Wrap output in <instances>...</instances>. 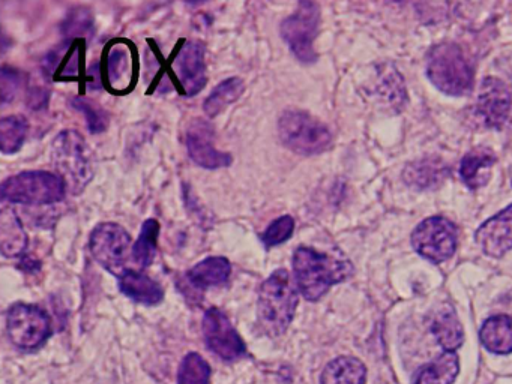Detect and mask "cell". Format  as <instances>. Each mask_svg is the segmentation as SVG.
Returning <instances> with one entry per match:
<instances>
[{
  "label": "cell",
  "instance_id": "20",
  "mask_svg": "<svg viewBox=\"0 0 512 384\" xmlns=\"http://www.w3.org/2000/svg\"><path fill=\"white\" fill-rule=\"evenodd\" d=\"M431 332L445 351H457L463 345L464 330L451 305H443L434 315Z\"/></svg>",
  "mask_w": 512,
  "mask_h": 384
},
{
  "label": "cell",
  "instance_id": "30",
  "mask_svg": "<svg viewBox=\"0 0 512 384\" xmlns=\"http://www.w3.org/2000/svg\"><path fill=\"white\" fill-rule=\"evenodd\" d=\"M128 71V56L125 48L115 47L110 51L107 59V77L113 87L118 86L119 81L125 77Z\"/></svg>",
  "mask_w": 512,
  "mask_h": 384
},
{
  "label": "cell",
  "instance_id": "27",
  "mask_svg": "<svg viewBox=\"0 0 512 384\" xmlns=\"http://www.w3.org/2000/svg\"><path fill=\"white\" fill-rule=\"evenodd\" d=\"M211 366L199 353H188L179 368L178 384H209Z\"/></svg>",
  "mask_w": 512,
  "mask_h": 384
},
{
  "label": "cell",
  "instance_id": "23",
  "mask_svg": "<svg viewBox=\"0 0 512 384\" xmlns=\"http://www.w3.org/2000/svg\"><path fill=\"white\" fill-rule=\"evenodd\" d=\"M460 372V359L455 351H445L422 366L415 377V384H452Z\"/></svg>",
  "mask_w": 512,
  "mask_h": 384
},
{
  "label": "cell",
  "instance_id": "8",
  "mask_svg": "<svg viewBox=\"0 0 512 384\" xmlns=\"http://www.w3.org/2000/svg\"><path fill=\"white\" fill-rule=\"evenodd\" d=\"M7 332L20 350H37L52 335V320L40 306L14 303L7 312Z\"/></svg>",
  "mask_w": 512,
  "mask_h": 384
},
{
  "label": "cell",
  "instance_id": "17",
  "mask_svg": "<svg viewBox=\"0 0 512 384\" xmlns=\"http://www.w3.org/2000/svg\"><path fill=\"white\" fill-rule=\"evenodd\" d=\"M28 248V234L23 228L17 213L11 207L0 210V249L7 258H16L25 254Z\"/></svg>",
  "mask_w": 512,
  "mask_h": 384
},
{
  "label": "cell",
  "instance_id": "9",
  "mask_svg": "<svg viewBox=\"0 0 512 384\" xmlns=\"http://www.w3.org/2000/svg\"><path fill=\"white\" fill-rule=\"evenodd\" d=\"M320 8L316 2H301L289 17L281 23V38L289 45L299 62L314 63L317 53L314 41L319 33Z\"/></svg>",
  "mask_w": 512,
  "mask_h": 384
},
{
  "label": "cell",
  "instance_id": "10",
  "mask_svg": "<svg viewBox=\"0 0 512 384\" xmlns=\"http://www.w3.org/2000/svg\"><path fill=\"white\" fill-rule=\"evenodd\" d=\"M412 245L421 257L431 263H443L457 249V228L442 216L425 219L413 231Z\"/></svg>",
  "mask_w": 512,
  "mask_h": 384
},
{
  "label": "cell",
  "instance_id": "18",
  "mask_svg": "<svg viewBox=\"0 0 512 384\" xmlns=\"http://www.w3.org/2000/svg\"><path fill=\"white\" fill-rule=\"evenodd\" d=\"M232 275V264L226 257H208L188 270L187 278L191 285L200 290L220 287Z\"/></svg>",
  "mask_w": 512,
  "mask_h": 384
},
{
  "label": "cell",
  "instance_id": "16",
  "mask_svg": "<svg viewBox=\"0 0 512 384\" xmlns=\"http://www.w3.org/2000/svg\"><path fill=\"white\" fill-rule=\"evenodd\" d=\"M119 288L125 296L142 305L154 306L163 302L164 290L145 273L131 269L119 278Z\"/></svg>",
  "mask_w": 512,
  "mask_h": 384
},
{
  "label": "cell",
  "instance_id": "24",
  "mask_svg": "<svg viewBox=\"0 0 512 384\" xmlns=\"http://www.w3.org/2000/svg\"><path fill=\"white\" fill-rule=\"evenodd\" d=\"M245 90V83L242 78L232 77L221 81L211 95L203 102V110L209 117H215L220 114L227 105L233 104L241 98Z\"/></svg>",
  "mask_w": 512,
  "mask_h": 384
},
{
  "label": "cell",
  "instance_id": "25",
  "mask_svg": "<svg viewBox=\"0 0 512 384\" xmlns=\"http://www.w3.org/2000/svg\"><path fill=\"white\" fill-rule=\"evenodd\" d=\"M158 237H160V222L157 219H148L143 222L139 239L133 246V260L140 269L152 264L157 255Z\"/></svg>",
  "mask_w": 512,
  "mask_h": 384
},
{
  "label": "cell",
  "instance_id": "14",
  "mask_svg": "<svg viewBox=\"0 0 512 384\" xmlns=\"http://www.w3.org/2000/svg\"><path fill=\"white\" fill-rule=\"evenodd\" d=\"M511 93L503 81L494 77L485 78L479 89L476 110L491 128H502L511 110Z\"/></svg>",
  "mask_w": 512,
  "mask_h": 384
},
{
  "label": "cell",
  "instance_id": "5",
  "mask_svg": "<svg viewBox=\"0 0 512 384\" xmlns=\"http://www.w3.org/2000/svg\"><path fill=\"white\" fill-rule=\"evenodd\" d=\"M278 135L284 146L298 155H319L332 144L328 126L304 110L284 111L278 119Z\"/></svg>",
  "mask_w": 512,
  "mask_h": 384
},
{
  "label": "cell",
  "instance_id": "2",
  "mask_svg": "<svg viewBox=\"0 0 512 384\" xmlns=\"http://www.w3.org/2000/svg\"><path fill=\"white\" fill-rule=\"evenodd\" d=\"M298 285L286 269H278L260 285L257 321L266 335L277 338L286 333L298 308Z\"/></svg>",
  "mask_w": 512,
  "mask_h": 384
},
{
  "label": "cell",
  "instance_id": "32",
  "mask_svg": "<svg viewBox=\"0 0 512 384\" xmlns=\"http://www.w3.org/2000/svg\"><path fill=\"white\" fill-rule=\"evenodd\" d=\"M406 180L410 185L430 186L431 183H436L437 168L431 167L427 162L413 165V170L407 168Z\"/></svg>",
  "mask_w": 512,
  "mask_h": 384
},
{
  "label": "cell",
  "instance_id": "19",
  "mask_svg": "<svg viewBox=\"0 0 512 384\" xmlns=\"http://www.w3.org/2000/svg\"><path fill=\"white\" fill-rule=\"evenodd\" d=\"M494 162H496V156L491 150L484 147L472 150L461 161V179L470 189H479L487 185Z\"/></svg>",
  "mask_w": 512,
  "mask_h": 384
},
{
  "label": "cell",
  "instance_id": "31",
  "mask_svg": "<svg viewBox=\"0 0 512 384\" xmlns=\"http://www.w3.org/2000/svg\"><path fill=\"white\" fill-rule=\"evenodd\" d=\"M20 86H22V75H20V72L4 66L2 74H0V96H2V102L8 104V102L14 101L17 93H19Z\"/></svg>",
  "mask_w": 512,
  "mask_h": 384
},
{
  "label": "cell",
  "instance_id": "28",
  "mask_svg": "<svg viewBox=\"0 0 512 384\" xmlns=\"http://www.w3.org/2000/svg\"><path fill=\"white\" fill-rule=\"evenodd\" d=\"M293 230H295V221H293L292 216H280L266 228L265 233L262 234V242L268 248L281 245L292 237Z\"/></svg>",
  "mask_w": 512,
  "mask_h": 384
},
{
  "label": "cell",
  "instance_id": "26",
  "mask_svg": "<svg viewBox=\"0 0 512 384\" xmlns=\"http://www.w3.org/2000/svg\"><path fill=\"white\" fill-rule=\"evenodd\" d=\"M29 123L23 116H8L0 122V149L5 155H13L22 149L28 135Z\"/></svg>",
  "mask_w": 512,
  "mask_h": 384
},
{
  "label": "cell",
  "instance_id": "29",
  "mask_svg": "<svg viewBox=\"0 0 512 384\" xmlns=\"http://www.w3.org/2000/svg\"><path fill=\"white\" fill-rule=\"evenodd\" d=\"M71 105L86 117L89 131H91L92 134H101V132L106 131L109 119H107L106 113H104L103 110L95 108L94 104L82 98H74L73 101H71Z\"/></svg>",
  "mask_w": 512,
  "mask_h": 384
},
{
  "label": "cell",
  "instance_id": "15",
  "mask_svg": "<svg viewBox=\"0 0 512 384\" xmlns=\"http://www.w3.org/2000/svg\"><path fill=\"white\" fill-rule=\"evenodd\" d=\"M475 240L479 248L490 257H502L512 249V204L502 212L487 219L476 230Z\"/></svg>",
  "mask_w": 512,
  "mask_h": 384
},
{
  "label": "cell",
  "instance_id": "6",
  "mask_svg": "<svg viewBox=\"0 0 512 384\" xmlns=\"http://www.w3.org/2000/svg\"><path fill=\"white\" fill-rule=\"evenodd\" d=\"M64 180L49 171H25L2 183V198L26 206H47L64 200Z\"/></svg>",
  "mask_w": 512,
  "mask_h": 384
},
{
  "label": "cell",
  "instance_id": "21",
  "mask_svg": "<svg viewBox=\"0 0 512 384\" xmlns=\"http://www.w3.org/2000/svg\"><path fill=\"white\" fill-rule=\"evenodd\" d=\"M367 368L356 357L341 356L329 362L320 375V384H365Z\"/></svg>",
  "mask_w": 512,
  "mask_h": 384
},
{
  "label": "cell",
  "instance_id": "12",
  "mask_svg": "<svg viewBox=\"0 0 512 384\" xmlns=\"http://www.w3.org/2000/svg\"><path fill=\"white\" fill-rule=\"evenodd\" d=\"M214 138L215 129L211 122L205 119L191 120L185 137L188 155L191 161L206 170H218L232 164V155L217 150Z\"/></svg>",
  "mask_w": 512,
  "mask_h": 384
},
{
  "label": "cell",
  "instance_id": "33",
  "mask_svg": "<svg viewBox=\"0 0 512 384\" xmlns=\"http://www.w3.org/2000/svg\"><path fill=\"white\" fill-rule=\"evenodd\" d=\"M65 32L70 33V35H85L88 33V30H92V18L91 15L88 14L86 9H79V11H74L73 14L68 18L67 23L64 26Z\"/></svg>",
  "mask_w": 512,
  "mask_h": 384
},
{
  "label": "cell",
  "instance_id": "7",
  "mask_svg": "<svg viewBox=\"0 0 512 384\" xmlns=\"http://www.w3.org/2000/svg\"><path fill=\"white\" fill-rule=\"evenodd\" d=\"M89 249L95 260L113 275L121 278L131 270L128 263L133 258V243L130 234L121 225L115 222L97 225L89 237Z\"/></svg>",
  "mask_w": 512,
  "mask_h": 384
},
{
  "label": "cell",
  "instance_id": "13",
  "mask_svg": "<svg viewBox=\"0 0 512 384\" xmlns=\"http://www.w3.org/2000/svg\"><path fill=\"white\" fill-rule=\"evenodd\" d=\"M205 47L197 41H187L172 62V71L178 77L185 96H194L205 87Z\"/></svg>",
  "mask_w": 512,
  "mask_h": 384
},
{
  "label": "cell",
  "instance_id": "11",
  "mask_svg": "<svg viewBox=\"0 0 512 384\" xmlns=\"http://www.w3.org/2000/svg\"><path fill=\"white\" fill-rule=\"evenodd\" d=\"M203 335L209 350L224 362H235L247 353L244 339L230 323L226 312L209 308L203 317Z\"/></svg>",
  "mask_w": 512,
  "mask_h": 384
},
{
  "label": "cell",
  "instance_id": "3",
  "mask_svg": "<svg viewBox=\"0 0 512 384\" xmlns=\"http://www.w3.org/2000/svg\"><path fill=\"white\" fill-rule=\"evenodd\" d=\"M53 165L68 191L80 195L94 177V161L88 143L80 132L64 131L52 146Z\"/></svg>",
  "mask_w": 512,
  "mask_h": 384
},
{
  "label": "cell",
  "instance_id": "4",
  "mask_svg": "<svg viewBox=\"0 0 512 384\" xmlns=\"http://www.w3.org/2000/svg\"><path fill=\"white\" fill-rule=\"evenodd\" d=\"M427 75L446 95H466L473 86V68L457 44L445 42L431 48L427 56Z\"/></svg>",
  "mask_w": 512,
  "mask_h": 384
},
{
  "label": "cell",
  "instance_id": "34",
  "mask_svg": "<svg viewBox=\"0 0 512 384\" xmlns=\"http://www.w3.org/2000/svg\"><path fill=\"white\" fill-rule=\"evenodd\" d=\"M47 99H49V93L44 87L32 86L29 90L28 104L32 110H40V108L46 107Z\"/></svg>",
  "mask_w": 512,
  "mask_h": 384
},
{
  "label": "cell",
  "instance_id": "22",
  "mask_svg": "<svg viewBox=\"0 0 512 384\" xmlns=\"http://www.w3.org/2000/svg\"><path fill=\"white\" fill-rule=\"evenodd\" d=\"M482 345L494 354L512 353V317L496 315L482 324L479 332Z\"/></svg>",
  "mask_w": 512,
  "mask_h": 384
},
{
  "label": "cell",
  "instance_id": "1",
  "mask_svg": "<svg viewBox=\"0 0 512 384\" xmlns=\"http://www.w3.org/2000/svg\"><path fill=\"white\" fill-rule=\"evenodd\" d=\"M293 273L302 296L310 302H316L328 293L332 285L340 284L352 276L353 266L346 258L332 257L301 246L293 254Z\"/></svg>",
  "mask_w": 512,
  "mask_h": 384
}]
</instances>
